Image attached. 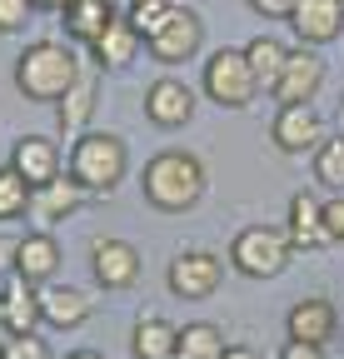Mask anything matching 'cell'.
Instances as JSON below:
<instances>
[{
	"mask_svg": "<svg viewBox=\"0 0 344 359\" xmlns=\"http://www.w3.org/2000/svg\"><path fill=\"white\" fill-rule=\"evenodd\" d=\"M140 190H145V205L160 210V215H185L205 200L209 190V175H205V160L195 150H160L145 160V175H140Z\"/></svg>",
	"mask_w": 344,
	"mask_h": 359,
	"instance_id": "obj_1",
	"label": "cell"
},
{
	"mask_svg": "<svg viewBox=\"0 0 344 359\" xmlns=\"http://www.w3.org/2000/svg\"><path fill=\"white\" fill-rule=\"evenodd\" d=\"M80 75L85 70H80L75 50L60 45V40H35V45H25L20 60H15V90L25 100H46V105H55Z\"/></svg>",
	"mask_w": 344,
	"mask_h": 359,
	"instance_id": "obj_2",
	"label": "cell"
},
{
	"mask_svg": "<svg viewBox=\"0 0 344 359\" xmlns=\"http://www.w3.org/2000/svg\"><path fill=\"white\" fill-rule=\"evenodd\" d=\"M65 175H75L90 195H105L125 180V140L105 130H85L65 155Z\"/></svg>",
	"mask_w": 344,
	"mask_h": 359,
	"instance_id": "obj_3",
	"label": "cell"
},
{
	"mask_svg": "<svg viewBox=\"0 0 344 359\" xmlns=\"http://www.w3.org/2000/svg\"><path fill=\"white\" fill-rule=\"evenodd\" d=\"M289 259H294L289 230H275V224H245L230 240V264L245 280H275L289 269Z\"/></svg>",
	"mask_w": 344,
	"mask_h": 359,
	"instance_id": "obj_4",
	"label": "cell"
},
{
	"mask_svg": "<svg viewBox=\"0 0 344 359\" xmlns=\"http://www.w3.org/2000/svg\"><path fill=\"white\" fill-rule=\"evenodd\" d=\"M200 85H205V95L214 105H225V110H245V105H254V95H260V80H254L245 50H235V45L230 50H214L205 60Z\"/></svg>",
	"mask_w": 344,
	"mask_h": 359,
	"instance_id": "obj_5",
	"label": "cell"
},
{
	"mask_svg": "<svg viewBox=\"0 0 344 359\" xmlns=\"http://www.w3.org/2000/svg\"><path fill=\"white\" fill-rule=\"evenodd\" d=\"M200 45H205V20L190 11V6H170V15H165V25L145 40V50L160 60V65H185V60H195L200 55Z\"/></svg>",
	"mask_w": 344,
	"mask_h": 359,
	"instance_id": "obj_6",
	"label": "cell"
},
{
	"mask_svg": "<svg viewBox=\"0 0 344 359\" xmlns=\"http://www.w3.org/2000/svg\"><path fill=\"white\" fill-rule=\"evenodd\" d=\"M165 280H170V290H175L180 299H209L214 290L225 285V264H220V255H209V250H180L175 259H170Z\"/></svg>",
	"mask_w": 344,
	"mask_h": 359,
	"instance_id": "obj_7",
	"label": "cell"
},
{
	"mask_svg": "<svg viewBox=\"0 0 344 359\" xmlns=\"http://www.w3.org/2000/svg\"><path fill=\"white\" fill-rule=\"evenodd\" d=\"M270 140L284 155H315L329 135H324V120H319L315 105H280L275 110V125H270Z\"/></svg>",
	"mask_w": 344,
	"mask_h": 359,
	"instance_id": "obj_8",
	"label": "cell"
},
{
	"mask_svg": "<svg viewBox=\"0 0 344 359\" xmlns=\"http://www.w3.org/2000/svg\"><path fill=\"white\" fill-rule=\"evenodd\" d=\"M319 85H324V60L315 55V45H299V50H289V65L270 95L275 105H315Z\"/></svg>",
	"mask_w": 344,
	"mask_h": 359,
	"instance_id": "obj_9",
	"label": "cell"
},
{
	"mask_svg": "<svg viewBox=\"0 0 344 359\" xmlns=\"http://www.w3.org/2000/svg\"><path fill=\"white\" fill-rule=\"evenodd\" d=\"M145 120L160 125V130H180L195 120V90L175 75H160L150 90H145Z\"/></svg>",
	"mask_w": 344,
	"mask_h": 359,
	"instance_id": "obj_10",
	"label": "cell"
},
{
	"mask_svg": "<svg viewBox=\"0 0 344 359\" xmlns=\"http://www.w3.org/2000/svg\"><path fill=\"white\" fill-rule=\"evenodd\" d=\"M90 275L105 285V290H130L140 280V250L130 240H110L100 235L90 245Z\"/></svg>",
	"mask_w": 344,
	"mask_h": 359,
	"instance_id": "obj_11",
	"label": "cell"
},
{
	"mask_svg": "<svg viewBox=\"0 0 344 359\" xmlns=\"http://www.w3.org/2000/svg\"><path fill=\"white\" fill-rule=\"evenodd\" d=\"M11 165L30 180V190H40V185H50V180L65 175V155H60V145L50 135H20L11 145Z\"/></svg>",
	"mask_w": 344,
	"mask_h": 359,
	"instance_id": "obj_12",
	"label": "cell"
},
{
	"mask_svg": "<svg viewBox=\"0 0 344 359\" xmlns=\"http://www.w3.org/2000/svg\"><path fill=\"white\" fill-rule=\"evenodd\" d=\"M40 314H46L50 330H80L95 314V294L80 290V285H55L50 280V285H40Z\"/></svg>",
	"mask_w": 344,
	"mask_h": 359,
	"instance_id": "obj_13",
	"label": "cell"
},
{
	"mask_svg": "<svg viewBox=\"0 0 344 359\" xmlns=\"http://www.w3.org/2000/svg\"><path fill=\"white\" fill-rule=\"evenodd\" d=\"M289 30H294V40L299 45H329V40H339V30H344V0H299L294 6V15H289Z\"/></svg>",
	"mask_w": 344,
	"mask_h": 359,
	"instance_id": "obj_14",
	"label": "cell"
},
{
	"mask_svg": "<svg viewBox=\"0 0 344 359\" xmlns=\"http://www.w3.org/2000/svg\"><path fill=\"white\" fill-rule=\"evenodd\" d=\"M289 245L294 250H324V245H334V235H329V224H324V200H315V190H299L294 200H289Z\"/></svg>",
	"mask_w": 344,
	"mask_h": 359,
	"instance_id": "obj_15",
	"label": "cell"
},
{
	"mask_svg": "<svg viewBox=\"0 0 344 359\" xmlns=\"http://www.w3.org/2000/svg\"><path fill=\"white\" fill-rule=\"evenodd\" d=\"M334 330H339V314H334V304L319 299V294L289 304V314H284V334H289V339H305V344H329Z\"/></svg>",
	"mask_w": 344,
	"mask_h": 359,
	"instance_id": "obj_16",
	"label": "cell"
},
{
	"mask_svg": "<svg viewBox=\"0 0 344 359\" xmlns=\"http://www.w3.org/2000/svg\"><path fill=\"white\" fill-rule=\"evenodd\" d=\"M140 50H145V35L130 25V15H115V20L105 25V35L90 45V55H95L100 70H130Z\"/></svg>",
	"mask_w": 344,
	"mask_h": 359,
	"instance_id": "obj_17",
	"label": "cell"
},
{
	"mask_svg": "<svg viewBox=\"0 0 344 359\" xmlns=\"http://www.w3.org/2000/svg\"><path fill=\"white\" fill-rule=\"evenodd\" d=\"M85 190L75 175H60V180H50V185H40L35 190V200H30V215H35V224L46 230V224H60V219H70L80 205H85Z\"/></svg>",
	"mask_w": 344,
	"mask_h": 359,
	"instance_id": "obj_18",
	"label": "cell"
},
{
	"mask_svg": "<svg viewBox=\"0 0 344 359\" xmlns=\"http://www.w3.org/2000/svg\"><path fill=\"white\" fill-rule=\"evenodd\" d=\"M0 299H6V334H30L35 325H46L40 314V285L25 275L0 280Z\"/></svg>",
	"mask_w": 344,
	"mask_h": 359,
	"instance_id": "obj_19",
	"label": "cell"
},
{
	"mask_svg": "<svg viewBox=\"0 0 344 359\" xmlns=\"http://www.w3.org/2000/svg\"><path fill=\"white\" fill-rule=\"evenodd\" d=\"M60 269V245L50 240V230H30L15 240V275L35 280V285H50Z\"/></svg>",
	"mask_w": 344,
	"mask_h": 359,
	"instance_id": "obj_20",
	"label": "cell"
},
{
	"mask_svg": "<svg viewBox=\"0 0 344 359\" xmlns=\"http://www.w3.org/2000/svg\"><path fill=\"white\" fill-rule=\"evenodd\" d=\"M175 344H180V330L155 309H145L130 330V354L135 359H175Z\"/></svg>",
	"mask_w": 344,
	"mask_h": 359,
	"instance_id": "obj_21",
	"label": "cell"
},
{
	"mask_svg": "<svg viewBox=\"0 0 344 359\" xmlns=\"http://www.w3.org/2000/svg\"><path fill=\"white\" fill-rule=\"evenodd\" d=\"M115 15H120V11L105 6V0H70V6H65V35L80 40L85 50H90V45L105 35V25H110Z\"/></svg>",
	"mask_w": 344,
	"mask_h": 359,
	"instance_id": "obj_22",
	"label": "cell"
},
{
	"mask_svg": "<svg viewBox=\"0 0 344 359\" xmlns=\"http://www.w3.org/2000/svg\"><path fill=\"white\" fill-rule=\"evenodd\" d=\"M95 100H100V80L85 70V75L65 90V95L55 100V120H60V130L75 135L80 125H90V120H95Z\"/></svg>",
	"mask_w": 344,
	"mask_h": 359,
	"instance_id": "obj_23",
	"label": "cell"
},
{
	"mask_svg": "<svg viewBox=\"0 0 344 359\" xmlns=\"http://www.w3.org/2000/svg\"><path fill=\"white\" fill-rule=\"evenodd\" d=\"M245 60H249L254 80H260V90H275L280 75H284V65H289V45L275 40V35H260V40L245 45Z\"/></svg>",
	"mask_w": 344,
	"mask_h": 359,
	"instance_id": "obj_24",
	"label": "cell"
},
{
	"mask_svg": "<svg viewBox=\"0 0 344 359\" xmlns=\"http://www.w3.org/2000/svg\"><path fill=\"white\" fill-rule=\"evenodd\" d=\"M225 334L214 330V325H205V320H195V325H185L180 330V344H175V359H225Z\"/></svg>",
	"mask_w": 344,
	"mask_h": 359,
	"instance_id": "obj_25",
	"label": "cell"
},
{
	"mask_svg": "<svg viewBox=\"0 0 344 359\" xmlns=\"http://www.w3.org/2000/svg\"><path fill=\"white\" fill-rule=\"evenodd\" d=\"M30 200H35L30 180H25L15 165H0V224H6V219H20V215H30Z\"/></svg>",
	"mask_w": 344,
	"mask_h": 359,
	"instance_id": "obj_26",
	"label": "cell"
},
{
	"mask_svg": "<svg viewBox=\"0 0 344 359\" xmlns=\"http://www.w3.org/2000/svg\"><path fill=\"white\" fill-rule=\"evenodd\" d=\"M315 180H319L324 190L344 195V135H334V140H324L315 150Z\"/></svg>",
	"mask_w": 344,
	"mask_h": 359,
	"instance_id": "obj_27",
	"label": "cell"
},
{
	"mask_svg": "<svg viewBox=\"0 0 344 359\" xmlns=\"http://www.w3.org/2000/svg\"><path fill=\"white\" fill-rule=\"evenodd\" d=\"M6 359H55V354H50L46 339L30 330V334H6Z\"/></svg>",
	"mask_w": 344,
	"mask_h": 359,
	"instance_id": "obj_28",
	"label": "cell"
},
{
	"mask_svg": "<svg viewBox=\"0 0 344 359\" xmlns=\"http://www.w3.org/2000/svg\"><path fill=\"white\" fill-rule=\"evenodd\" d=\"M35 0H0V35H20L30 25Z\"/></svg>",
	"mask_w": 344,
	"mask_h": 359,
	"instance_id": "obj_29",
	"label": "cell"
},
{
	"mask_svg": "<svg viewBox=\"0 0 344 359\" xmlns=\"http://www.w3.org/2000/svg\"><path fill=\"white\" fill-rule=\"evenodd\" d=\"M294 6H299V0H249V11H254V15H265V20H289Z\"/></svg>",
	"mask_w": 344,
	"mask_h": 359,
	"instance_id": "obj_30",
	"label": "cell"
},
{
	"mask_svg": "<svg viewBox=\"0 0 344 359\" xmlns=\"http://www.w3.org/2000/svg\"><path fill=\"white\" fill-rule=\"evenodd\" d=\"M280 359H324V344H305V339H284Z\"/></svg>",
	"mask_w": 344,
	"mask_h": 359,
	"instance_id": "obj_31",
	"label": "cell"
},
{
	"mask_svg": "<svg viewBox=\"0 0 344 359\" xmlns=\"http://www.w3.org/2000/svg\"><path fill=\"white\" fill-rule=\"evenodd\" d=\"M324 224H329L334 245H344V200H324Z\"/></svg>",
	"mask_w": 344,
	"mask_h": 359,
	"instance_id": "obj_32",
	"label": "cell"
},
{
	"mask_svg": "<svg viewBox=\"0 0 344 359\" xmlns=\"http://www.w3.org/2000/svg\"><path fill=\"white\" fill-rule=\"evenodd\" d=\"M15 275V240H0V280Z\"/></svg>",
	"mask_w": 344,
	"mask_h": 359,
	"instance_id": "obj_33",
	"label": "cell"
},
{
	"mask_svg": "<svg viewBox=\"0 0 344 359\" xmlns=\"http://www.w3.org/2000/svg\"><path fill=\"white\" fill-rule=\"evenodd\" d=\"M225 359H260V354H254L249 344H230V349H225Z\"/></svg>",
	"mask_w": 344,
	"mask_h": 359,
	"instance_id": "obj_34",
	"label": "cell"
},
{
	"mask_svg": "<svg viewBox=\"0 0 344 359\" xmlns=\"http://www.w3.org/2000/svg\"><path fill=\"white\" fill-rule=\"evenodd\" d=\"M60 359H105L100 349H70V354H60Z\"/></svg>",
	"mask_w": 344,
	"mask_h": 359,
	"instance_id": "obj_35",
	"label": "cell"
},
{
	"mask_svg": "<svg viewBox=\"0 0 344 359\" xmlns=\"http://www.w3.org/2000/svg\"><path fill=\"white\" fill-rule=\"evenodd\" d=\"M70 0H35V11H65Z\"/></svg>",
	"mask_w": 344,
	"mask_h": 359,
	"instance_id": "obj_36",
	"label": "cell"
},
{
	"mask_svg": "<svg viewBox=\"0 0 344 359\" xmlns=\"http://www.w3.org/2000/svg\"><path fill=\"white\" fill-rule=\"evenodd\" d=\"M0 330H6V299H0Z\"/></svg>",
	"mask_w": 344,
	"mask_h": 359,
	"instance_id": "obj_37",
	"label": "cell"
},
{
	"mask_svg": "<svg viewBox=\"0 0 344 359\" xmlns=\"http://www.w3.org/2000/svg\"><path fill=\"white\" fill-rule=\"evenodd\" d=\"M339 120H344V95H339Z\"/></svg>",
	"mask_w": 344,
	"mask_h": 359,
	"instance_id": "obj_38",
	"label": "cell"
},
{
	"mask_svg": "<svg viewBox=\"0 0 344 359\" xmlns=\"http://www.w3.org/2000/svg\"><path fill=\"white\" fill-rule=\"evenodd\" d=\"M0 359H6V339H0Z\"/></svg>",
	"mask_w": 344,
	"mask_h": 359,
	"instance_id": "obj_39",
	"label": "cell"
},
{
	"mask_svg": "<svg viewBox=\"0 0 344 359\" xmlns=\"http://www.w3.org/2000/svg\"><path fill=\"white\" fill-rule=\"evenodd\" d=\"M105 6H115V0H105Z\"/></svg>",
	"mask_w": 344,
	"mask_h": 359,
	"instance_id": "obj_40",
	"label": "cell"
},
{
	"mask_svg": "<svg viewBox=\"0 0 344 359\" xmlns=\"http://www.w3.org/2000/svg\"><path fill=\"white\" fill-rule=\"evenodd\" d=\"M130 6H140V0H130Z\"/></svg>",
	"mask_w": 344,
	"mask_h": 359,
	"instance_id": "obj_41",
	"label": "cell"
}]
</instances>
